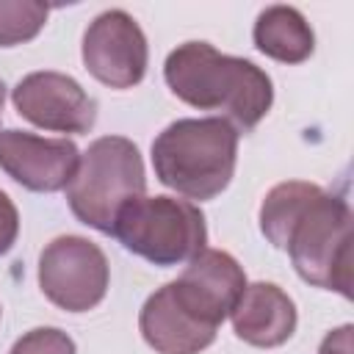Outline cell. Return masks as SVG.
<instances>
[{
    "label": "cell",
    "mask_w": 354,
    "mask_h": 354,
    "mask_svg": "<svg viewBox=\"0 0 354 354\" xmlns=\"http://www.w3.org/2000/svg\"><path fill=\"white\" fill-rule=\"evenodd\" d=\"M260 232L290 254L296 274L351 299V207L315 183L274 185L260 205Z\"/></svg>",
    "instance_id": "cell-1"
},
{
    "label": "cell",
    "mask_w": 354,
    "mask_h": 354,
    "mask_svg": "<svg viewBox=\"0 0 354 354\" xmlns=\"http://www.w3.org/2000/svg\"><path fill=\"white\" fill-rule=\"evenodd\" d=\"M163 77L174 97L199 111H218L235 130L249 133L271 111L274 83L252 61L224 55L207 41H185L169 53Z\"/></svg>",
    "instance_id": "cell-2"
},
{
    "label": "cell",
    "mask_w": 354,
    "mask_h": 354,
    "mask_svg": "<svg viewBox=\"0 0 354 354\" xmlns=\"http://www.w3.org/2000/svg\"><path fill=\"white\" fill-rule=\"evenodd\" d=\"M235 160L238 130L221 116L177 119L152 141L155 177L166 188L199 202L218 196L230 185Z\"/></svg>",
    "instance_id": "cell-3"
},
{
    "label": "cell",
    "mask_w": 354,
    "mask_h": 354,
    "mask_svg": "<svg viewBox=\"0 0 354 354\" xmlns=\"http://www.w3.org/2000/svg\"><path fill=\"white\" fill-rule=\"evenodd\" d=\"M144 191L147 174L138 147L124 136H102L80 155L66 185V202L77 221L111 235L119 210Z\"/></svg>",
    "instance_id": "cell-4"
},
{
    "label": "cell",
    "mask_w": 354,
    "mask_h": 354,
    "mask_svg": "<svg viewBox=\"0 0 354 354\" xmlns=\"http://www.w3.org/2000/svg\"><path fill=\"white\" fill-rule=\"evenodd\" d=\"M111 235L127 252L160 268L194 260L207 243L202 210L191 199L166 194L127 202L119 210Z\"/></svg>",
    "instance_id": "cell-5"
},
{
    "label": "cell",
    "mask_w": 354,
    "mask_h": 354,
    "mask_svg": "<svg viewBox=\"0 0 354 354\" xmlns=\"http://www.w3.org/2000/svg\"><path fill=\"white\" fill-rule=\"evenodd\" d=\"M111 282L105 252L80 235H61L50 241L39 254V288L66 313L94 310Z\"/></svg>",
    "instance_id": "cell-6"
},
{
    "label": "cell",
    "mask_w": 354,
    "mask_h": 354,
    "mask_svg": "<svg viewBox=\"0 0 354 354\" xmlns=\"http://www.w3.org/2000/svg\"><path fill=\"white\" fill-rule=\"evenodd\" d=\"M149 47L141 25L122 8L102 11L83 33L86 69L111 88H133L144 80Z\"/></svg>",
    "instance_id": "cell-7"
},
{
    "label": "cell",
    "mask_w": 354,
    "mask_h": 354,
    "mask_svg": "<svg viewBox=\"0 0 354 354\" xmlns=\"http://www.w3.org/2000/svg\"><path fill=\"white\" fill-rule=\"evenodd\" d=\"M11 102L22 119L53 133H88L97 122V102L83 86L64 72H30L14 91Z\"/></svg>",
    "instance_id": "cell-8"
},
{
    "label": "cell",
    "mask_w": 354,
    "mask_h": 354,
    "mask_svg": "<svg viewBox=\"0 0 354 354\" xmlns=\"http://www.w3.org/2000/svg\"><path fill=\"white\" fill-rule=\"evenodd\" d=\"M80 152L69 138H44L28 130H0V169L28 191L55 194L69 185Z\"/></svg>",
    "instance_id": "cell-9"
},
{
    "label": "cell",
    "mask_w": 354,
    "mask_h": 354,
    "mask_svg": "<svg viewBox=\"0 0 354 354\" xmlns=\"http://www.w3.org/2000/svg\"><path fill=\"white\" fill-rule=\"evenodd\" d=\"M171 285L180 301L194 315L218 329L221 321L232 313L238 296L243 293L246 274L230 252L202 249L194 260H188L185 271Z\"/></svg>",
    "instance_id": "cell-10"
},
{
    "label": "cell",
    "mask_w": 354,
    "mask_h": 354,
    "mask_svg": "<svg viewBox=\"0 0 354 354\" xmlns=\"http://www.w3.org/2000/svg\"><path fill=\"white\" fill-rule=\"evenodd\" d=\"M138 329L147 346L155 348L158 354H199L216 340V326L194 315L180 301L171 282L158 288L144 301L138 315Z\"/></svg>",
    "instance_id": "cell-11"
},
{
    "label": "cell",
    "mask_w": 354,
    "mask_h": 354,
    "mask_svg": "<svg viewBox=\"0 0 354 354\" xmlns=\"http://www.w3.org/2000/svg\"><path fill=\"white\" fill-rule=\"evenodd\" d=\"M235 335L257 348H274L290 340L296 332V304L274 282H252L238 296L232 313Z\"/></svg>",
    "instance_id": "cell-12"
},
{
    "label": "cell",
    "mask_w": 354,
    "mask_h": 354,
    "mask_svg": "<svg viewBox=\"0 0 354 354\" xmlns=\"http://www.w3.org/2000/svg\"><path fill=\"white\" fill-rule=\"evenodd\" d=\"M254 47L279 61V64H301L315 50V33L304 14L293 6H268L257 14L252 30Z\"/></svg>",
    "instance_id": "cell-13"
},
{
    "label": "cell",
    "mask_w": 354,
    "mask_h": 354,
    "mask_svg": "<svg viewBox=\"0 0 354 354\" xmlns=\"http://www.w3.org/2000/svg\"><path fill=\"white\" fill-rule=\"evenodd\" d=\"M50 8L39 0H0V47H17L39 36Z\"/></svg>",
    "instance_id": "cell-14"
},
{
    "label": "cell",
    "mask_w": 354,
    "mask_h": 354,
    "mask_svg": "<svg viewBox=\"0 0 354 354\" xmlns=\"http://www.w3.org/2000/svg\"><path fill=\"white\" fill-rule=\"evenodd\" d=\"M8 354H77V348L66 332L55 326H39V329L25 332L11 346Z\"/></svg>",
    "instance_id": "cell-15"
},
{
    "label": "cell",
    "mask_w": 354,
    "mask_h": 354,
    "mask_svg": "<svg viewBox=\"0 0 354 354\" xmlns=\"http://www.w3.org/2000/svg\"><path fill=\"white\" fill-rule=\"evenodd\" d=\"M19 235V213L17 205L8 199L6 191H0V254L11 252Z\"/></svg>",
    "instance_id": "cell-16"
},
{
    "label": "cell",
    "mask_w": 354,
    "mask_h": 354,
    "mask_svg": "<svg viewBox=\"0 0 354 354\" xmlns=\"http://www.w3.org/2000/svg\"><path fill=\"white\" fill-rule=\"evenodd\" d=\"M318 354H354V326L343 324L340 329H332L321 340Z\"/></svg>",
    "instance_id": "cell-17"
},
{
    "label": "cell",
    "mask_w": 354,
    "mask_h": 354,
    "mask_svg": "<svg viewBox=\"0 0 354 354\" xmlns=\"http://www.w3.org/2000/svg\"><path fill=\"white\" fill-rule=\"evenodd\" d=\"M3 105H6V83L0 80V119H3Z\"/></svg>",
    "instance_id": "cell-18"
}]
</instances>
